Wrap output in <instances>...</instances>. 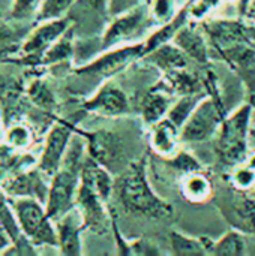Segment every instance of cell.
I'll list each match as a JSON object with an SVG mask.
<instances>
[{
    "label": "cell",
    "instance_id": "obj_1",
    "mask_svg": "<svg viewBox=\"0 0 255 256\" xmlns=\"http://www.w3.org/2000/svg\"><path fill=\"white\" fill-rule=\"evenodd\" d=\"M116 186L126 213L150 219H167L173 214V207L162 201L149 186L144 160L131 164Z\"/></svg>",
    "mask_w": 255,
    "mask_h": 256
},
{
    "label": "cell",
    "instance_id": "obj_2",
    "mask_svg": "<svg viewBox=\"0 0 255 256\" xmlns=\"http://www.w3.org/2000/svg\"><path fill=\"white\" fill-rule=\"evenodd\" d=\"M252 106L245 105L239 108L231 117L221 123L216 152L222 162L236 164L245 159L246 154V135L251 118Z\"/></svg>",
    "mask_w": 255,
    "mask_h": 256
},
{
    "label": "cell",
    "instance_id": "obj_3",
    "mask_svg": "<svg viewBox=\"0 0 255 256\" xmlns=\"http://www.w3.org/2000/svg\"><path fill=\"white\" fill-rule=\"evenodd\" d=\"M222 111L213 99H203L185 122L182 129V140L188 142H197L209 138L216 132L222 123Z\"/></svg>",
    "mask_w": 255,
    "mask_h": 256
},
{
    "label": "cell",
    "instance_id": "obj_4",
    "mask_svg": "<svg viewBox=\"0 0 255 256\" xmlns=\"http://www.w3.org/2000/svg\"><path fill=\"white\" fill-rule=\"evenodd\" d=\"M78 170L80 166L66 164V166L56 174L50 189L47 207V216L50 219L60 218L71 208L78 183Z\"/></svg>",
    "mask_w": 255,
    "mask_h": 256
},
{
    "label": "cell",
    "instance_id": "obj_5",
    "mask_svg": "<svg viewBox=\"0 0 255 256\" xmlns=\"http://www.w3.org/2000/svg\"><path fill=\"white\" fill-rule=\"evenodd\" d=\"M18 219L23 231L36 243V244H53L59 243L53 228L48 224L47 213L44 214L41 206L30 200H23L17 206Z\"/></svg>",
    "mask_w": 255,
    "mask_h": 256
},
{
    "label": "cell",
    "instance_id": "obj_6",
    "mask_svg": "<svg viewBox=\"0 0 255 256\" xmlns=\"http://www.w3.org/2000/svg\"><path fill=\"white\" fill-rule=\"evenodd\" d=\"M143 48H144L143 45H132V46H125L123 50L111 51V52L99 57L89 66L80 69L78 72L92 75V76H98V78H108V76L117 74L119 70H122L132 58L143 54Z\"/></svg>",
    "mask_w": 255,
    "mask_h": 256
},
{
    "label": "cell",
    "instance_id": "obj_7",
    "mask_svg": "<svg viewBox=\"0 0 255 256\" xmlns=\"http://www.w3.org/2000/svg\"><path fill=\"white\" fill-rule=\"evenodd\" d=\"M86 136L89 140V152L93 160L107 170L120 160L123 144L116 134L108 130H96L93 134H87Z\"/></svg>",
    "mask_w": 255,
    "mask_h": 256
},
{
    "label": "cell",
    "instance_id": "obj_8",
    "mask_svg": "<svg viewBox=\"0 0 255 256\" xmlns=\"http://www.w3.org/2000/svg\"><path fill=\"white\" fill-rule=\"evenodd\" d=\"M68 26L69 20L66 18L45 21V24H42L32 33V36L23 45V51L30 57H41L47 50L51 48L53 42L57 40L66 32Z\"/></svg>",
    "mask_w": 255,
    "mask_h": 256
},
{
    "label": "cell",
    "instance_id": "obj_9",
    "mask_svg": "<svg viewBox=\"0 0 255 256\" xmlns=\"http://www.w3.org/2000/svg\"><path fill=\"white\" fill-rule=\"evenodd\" d=\"M72 126L69 123H59L53 128V130L48 135L47 146L44 150V156L41 160V170L47 174H54L59 166L60 160L63 158V153L66 150Z\"/></svg>",
    "mask_w": 255,
    "mask_h": 256
},
{
    "label": "cell",
    "instance_id": "obj_10",
    "mask_svg": "<svg viewBox=\"0 0 255 256\" xmlns=\"http://www.w3.org/2000/svg\"><path fill=\"white\" fill-rule=\"evenodd\" d=\"M86 108L104 116H122L128 112L129 104L126 94L111 84H105L86 104Z\"/></svg>",
    "mask_w": 255,
    "mask_h": 256
},
{
    "label": "cell",
    "instance_id": "obj_11",
    "mask_svg": "<svg viewBox=\"0 0 255 256\" xmlns=\"http://www.w3.org/2000/svg\"><path fill=\"white\" fill-rule=\"evenodd\" d=\"M143 20H144V9L138 6L125 14L117 15L116 20L108 27L107 33L104 34V46L117 44L137 33L143 24Z\"/></svg>",
    "mask_w": 255,
    "mask_h": 256
},
{
    "label": "cell",
    "instance_id": "obj_12",
    "mask_svg": "<svg viewBox=\"0 0 255 256\" xmlns=\"http://www.w3.org/2000/svg\"><path fill=\"white\" fill-rule=\"evenodd\" d=\"M150 146L159 156L173 159L177 154V126L168 118L155 123Z\"/></svg>",
    "mask_w": 255,
    "mask_h": 256
},
{
    "label": "cell",
    "instance_id": "obj_13",
    "mask_svg": "<svg viewBox=\"0 0 255 256\" xmlns=\"http://www.w3.org/2000/svg\"><path fill=\"white\" fill-rule=\"evenodd\" d=\"M174 42L186 56L192 57L194 60H197L200 63L207 62V50H206L204 39L197 32H194L191 27L180 28L174 34Z\"/></svg>",
    "mask_w": 255,
    "mask_h": 256
},
{
    "label": "cell",
    "instance_id": "obj_14",
    "mask_svg": "<svg viewBox=\"0 0 255 256\" xmlns=\"http://www.w3.org/2000/svg\"><path fill=\"white\" fill-rule=\"evenodd\" d=\"M182 194L191 202H206L212 196V183L207 176L198 171H192L185 177L182 183Z\"/></svg>",
    "mask_w": 255,
    "mask_h": 256
},
{
    "label": "cell",
    "instance_id": "obj_15",
    "mask_svg": "<svg viewBox=\"0 0 255 256\" xmlns=\"http://www.w3.org/2000/svg\"><path fill=\"white\" fill-rule=\"evenodd\" d=\"M149 54H150V60L167 72L183 69L186 66L185 52L174 45H161Z\"/></svg>",
    "mask_w": 255,
    "mask_h": 256
},
{
    "label": "cell",
    "instance_id": "obj_16",
    "mask_svg": "<svg viewBox=\"0 0 255 256\" xmlns=\"http://www.w3.org/2000/svg\"><path fill=\"white\" fill-rule=\"evenodd\" d=\"M80 226L74 222L72 216H66L59 225V243L63 255H80Z\"/></svg>",
    "mask_w": 255,
    "mask_h": 256
},
{
    "label": "cell",
    "instance_id": "obj_17",
    "mask_svg": "<svg viewBox=\"0 0 255 256\" xmlns=\"http://www.w3.org/2000/svg\"><path fill=\"white\" fill-rule=\"evenodd\" d=\"M170 242H171V250L174 255H209L204 238H192V237L173 231L170 234Z\"/></svg>",
    "mask_w": 255,
    "mask_h": 256
},
{
    "label": "cell",
    "instance_id": "obj_18",
    "mask_svg": "<svg viewBox=\"0 0 255 256\" xmlns=\"http://www.w3.org/2000/svg\"><path fill=\"white\" fill-rule=\"evenodd\" d=\"M170 111V99L162 93H149L143 100V117L146 123H158Z\"/></svg>",
    "mask_w": 255,
    "mask_h": 256
},
{
    "label": "cell",
    "instance_id": "obj_19",
    "mask_svg": "<svg viewBox=\"0 0 255 256\" xmlns=\"http://www.w3.org/2000/svg\"><path fill=\"white\" fill-rule=\"evenodd\" d=\"M207 249H209V254H212V255H243L245 254V242L239 232L230 231L224 237H221V240H218L216 243L209 240Z\"/></svg>",
    "mask_w": 255,
    "mask_h": 256
},
{
    "label": "cell",
    "instance_id": "obj_20",
    "mask_svg": "<svg viewBox=\"0 0 255 256\" xmlns=\"http://www.w3.org/2000/svg\"><path fill=\"white\" fill-rule=\"evenodd\" d=\"M203 100V96L200 93L194 94H185L176 105H173L167 114V118L173 122L177 128L185 124V122L189 118L192 111L197 108V105Z\"/></svg>",
    "mask_w": 255,
    "mask_h": 256
},
{
    "label": "cell",
    "instance_id": "obj_21",
    "mask_svg": "<svg viewBox=\"0 0 255 256\" xmlns=\"http://www.w3.org/2000/svg\"><path fill=\"white\" fill-rule=\"evenodd\" d=\"M75 0H42L41 9L38 10V21H48L62 18V15L74 4Z\"/></svg>",
    "mask_w": 255,
    "mask_h": 256
},
{
    "label": "cell",
    "instance_id": "obj_22",
    "mask_svg": "<svg viewBox=\"0 0 255 256\" xmlns=\"http://www.w3.org/2000/svg\"><path fill=\"white\" fill-rule=\"evenodd\" d=\"M42 0H14L11 16L15 20H24L41 9Z\"/></svg>",
    "mask_w": 255,
    "mask_h": 256
},
{
    "label": "cell",
    "instance_id": "obj_23",
    "mask_svg": "<svg viewBox=\"0 0 255 256\" xmlns=\"http://www.w3.org/2000/svg\"><path fill=\"white\" fill-rule=\"evenodd\" d=\"M152 14L159 22H168L173 20V0H152Z\"/></svg>",
    "mask_w": 255,
    "mask_h": 256
},
{
    "label": "cell",
    "instance_id": "obj_24",
    "mask_svg": "<svg viewBox=\"0 0 255 256\" xmlns=\"http://www.w3.org/2000/svg\"><path fill=\"white\" fill-rule=\"evenodd\" d=\"M69 52H71V36H65L56 45H53L48 50L45 58L48 62H51V60H60V58L66 57Z\"/></svg>",
    "mask_w": 255,
    "mask_h": 256
},
{
    "label": "cell",
    "instance_id": "obj_25",
    "mask_svg": "<svg viewBox=\"0 0 255 256\" xmlns=\"http://www.w3.org/2000/svg\"><path fill=\"white\" fill-rule=\"evenodd\" d=\"M233 178H234L237 188L242 189V190H245V189H249L254 184L255 172L252 170H249V168H240V170L236 171V174H234Z\"/></svg>",
    "mask_w": 255,
    "mask_h": 256
},
{
    "label": "cell",
    "instance_id": "obj_26",
    "mask_svg": "<svg viewBox=\"0 0 255 256\" xmlns=\"http://www.w3.org/2000/svg\"><path fill=\"white\" fill-rule=\"evenodd\" d=\"M140 0H110V15L117 16L120 14H125L134 8H137Z\"/></svg>",
    "mask_w": 255,
    "mask_h": 256
},
{
    "label": "cell",
    "instance_id": "obj_27",
    "mask_svg": "<svg viewBox=\"0 0 255 256\" xmlns=\"http://www.w3.org/2000/svg\"><path fill=\"white\" fill-rule=\"evenodd\" d=\"M218 3H219V0H197V2L189 8V12H191L192 16L201 18V16H204V15L209 12V9L215 8Z\"/></svg>",
    "mask_w": 255,
    "mask_h": 256
},
{
    "label": "cell",
    "instance_id": "obj_28",
    "mask_svg": "<svg viewBox=\"0 0 255 256\" xmlns=\"http://www.w3.org/2000/svg\"><path fill=\"white\" fill-rule=\"evenodd\" d=\"M90 9L98 10L99 14L105 15L107 12H110V0H83Z\"/></svg>",
    "mask_w": 255,
    "mask_h": 256
},
{
    "label": "cell",
    "instance_id": "obj_29",
    "mask_svg": "<svg viewBox=\"0 0 255 256\" xmlns=\"http://www.w3.org/2000/svg\"><path fill=\"white\" fill-rule=\"evenodd\" d=\"M246 15L251 21L255 22V0H251L249 6H248V10H246Z\"/></svg>",
    "mask_w": 255,
    "mask_h": 256
},
{
    "label": "cell",
    "instance_id": "obj_30",
    "mask_svg": "<svg viewBox=\"0 0 255 256\" xmlns=\"http://www.w3.org/2000/svg\"><path fill=\"white\" fill-rule=\"evenodd\" d=\"M248 36H249V39L255 40V27H251V28H248Z\"/></svg>",
    "mask_w": 255,
    "mask_h": 256
},
{
    "label": "cell",
    "instance_id": "obj_31",
    "mask_svg": "<svg viewBox=\"0 0 255 256\" xmlns=\"http://www.w3.org/2000/svg\"><path fill=\"white\" fill-rule=\"evenodd\" d=\"M3 244H5V238H3V237H2V234H0V248H2Z\"/></svg>",
    "mask_w": 255,
    "mask_h": 256
},
{
    "label": "cell",
    "instance_id": "obj_32",
    "mask_svg": "<svg viewBox=\"0 0 255 256\" xmlns=\"http://www.w3.org/2000/svg\"><path fill=\"white\" fill-rule=\"evenodd\" d=\"M254 106H255V104H254Z\"/></svg>",
    "mask_w": 255,
    "mask_h": 256
}]
</instances>
